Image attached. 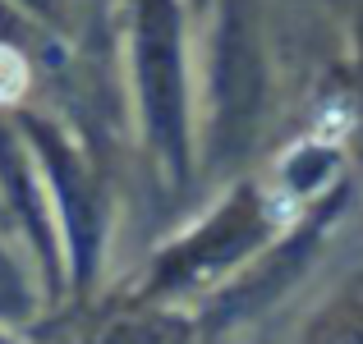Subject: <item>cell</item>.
<instances>
[{
  "instance_id": "obj_1",
  "label": "cell",
  "mask_w": 363,
  "mask_h": 344,
  "mask_svg": "<svg viewBox=\"0 0 363 344\" xmlns=\"http://www.w3.org/2000/svg\"><path fill=\"white\" fill-rule=\"evenodd\" d=\"M28 92V64L14 46H0V106L18 101Z\"/></svg>"
},
{
  "instance_id": "obj_2",
  "label": "cell",
  "mask_w": 363,
  "mask_h": 344,
  "mask_svg": "<svg viewBox=\"0 0 363 344\" xmlns=\"http://www.w3.org/2000/svg\"><path fill=\"white\" fill-rule=\"evenodd\" d=\"M345 129H350V110H345V106H331L327 115H322V124H318V138H322V142L345 138Z\"/></svg>"
},
{
  "instance_id": "obj_3",
  "label": "cell",
  "mask_w": 363,
  "mask_h": 344,
  "mask_svg": "<svg viewBox=\"0 0 363 344\" xmlns=\"http://www.w3.org/2000/svg\"><path fill=\"white\" fill-rule=\"evenodd\" d=\"M331 344H363V331H354V336H340V340H331Z\"/></svg>"
}]
</instances>
